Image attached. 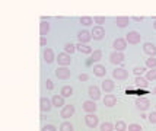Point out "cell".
<instances>
[{"label":"cell","instance_id":"obj_30","mask_svg":"<svg viewBox=\"0 0 156 131\" xmlns=\"http://www.w3.org/2000/svg\"><path fill=\"white\" fill-rule=\"evenodd\" d=\"M80 24L83 26H91L93 24V19L89 18V16H83V18H80Z\"/></svg>","mask_w":156,"mask_h":131},{"label":"cell","instance_id":"obj_43","mask_svg":"<svg viewBox=\"0 0 156 131\" xmlns=\"http://www.w3.org/2000/svg\"><path fill=\"white\" fill-rule=\"evenodd\" d=\"M133 19H134L136 22H142V21H143V18H142V16H140V18H139V16H136V18H133Z\"/></svg>","mask_w":156,"mask_h":131},{"label":"cell","instance_id":"obj_4","mask_svg":"<svg viewBox=\"0 0 156 131\" xmlns=\"http://www.w3.org/2000/svg\"><path fill=\"white\" fill-rule=\"evenodd\" d=\"M78 39H79L80 44H88V42L92 39V34L88 32L86 29H82V31H79L78 32Z\"/></svg>","mask_w":156,"mask_h":131},{"label":"cell","instance_id":"obj_5","mask_svg":"<svg viewBox=\"0 0 156 131\" xmlns=\"http://www.w3.org/2000/svg\"><path fill=\"white\" fill-rule=\"evenodd\" d=\"M126 47H127V41H126L124 38H117V39L112 42V48L118 52H123L126 50Z\"/></svg>","mask_w":156,"mask_h":131},{"label":"cell","instance_id":"obj_1","mask_svg":"<svg viewBox=\"0 0 156 131\" xmlns=\"http://www.w3.org/2000/svg\"><path fill=\"white\" fill-rule=\"evenodd\" d=\"M140 39H142V35H140L137 31H130V32L126 35V41H127L129 44H133V45L139 44Z\"/></svg>","mask_w":156,"mask_h":131},{"label":"cell","instance_id":"obj_44","mask_svg":"<svg viewBox=\"0 0 156 131\" xmlns=\"http://www.w3.org/2000/svg\"><path fill=\"white\" fill-rule=\"evenodd\" d=\"M153 28H155V29H156V21H155V22H153Z\"/></svg>","mask_w":156,"mask_h":131},{"label":"cell","instance_id":"obj_22","mask_svg":"<svg viewBox=\"0 0 156 131\" xmlns=\"http://www.w3.org/2000/svg\"><path fill=\"white\" fill-rule=\"evenodd\" d=\"M60 95L63 96V98H70L72 95H73V87L72 86H63L61 87V92H60Z\"/></svg>","mask_w":156,"mask_h":131},{"label":"cell","instance_id":"obj_40","mask_svg":"<svg viewBox=\"0 0 156 131\" xmlns=\"http://www.w3.org/2000/svg\"><path fill=\"white\" fill-rule=\"evenodd\" d=\"M88 79H89V76H88L86 73H80V74H79V80H80V82H86Z\"/></svg>","mask_w":156,"mask_h":131},{"label":"cell","instance_id":"obj_32","mask_svg":"<svg viewBox=\"0 0 156 131\" xmlns=\"http://www.w3.org/2000/svg\"><path fill=\"white\" fill-rule=\"evenodd\" d=\"M156 79V69H152V70H149L147 73H146V80L149 82V80H155Z\"/></svg>","mask_w":156,"mask_h":131},{"label":"cell","instance_id":"obj_28","mask_svg":"<svg viewBox=\"0 0 156 131\" xmlns=\"http://www.w3.org/2000/svg\"><path fill=\"white\" fill-rule=\"evenodd\" d=\"M60 131H75L73 125L69 122V121H64L61 125H60Z\"/></svg>","mask_w":156,"mask_h":131},{"label":"cell","instance_id":"obj_33","mask_svg":"<svg viewBox=\"0 0 156 131\" xmlns=\"http://www.w3.org/2000/svg\"><path fill=\"white\" fill-rule=\"evenodd\" d=\"M114 130V125L111 122H104L101 124V131H112Z\"/></svg>","mask_w":156,"mask_h":131},{"label":"cell","instance_id":"obj_38","mask_svg":"<svg viewBox=\"0 0 156 131\" xmlns=\"http://www.w3.org/2000/svg\"><path fill=\"white\" fill-rule=\"evenodd\" d=\"M45 87H47L48 90H52V87H54V83H52L51 79H47V80H45Z\"/></svg>","mask_w":156,"mask_h":131},{"label":"cell","instance_id":"obj_19","mask_svg":"<svg viewBox=\"0 0 156 131\" xmlns=\"http://www.w3.org/2000/svg\"><path fill=\"white\" fill-rule=\"evenodd\" d=\"M93 73L98 77H104L105 73H106V69H105L102 64H96V66H93Z\"/></svg>","mask_w":156,"mask_h":131},{"label":"cell","instance_id":"obj_16","mask_svg":"<svg viewBox=\"0 0 156 131\" xmlns=\"http://www.w3.org/2000/svg\"><path fill=\"white\" fill-rule=\"evenodd\" d=\"M42 57H44V61L47 64H51L52 61H54V52H52L51 48H45L44 52H42Z\"/></svg>","mask_w":156,"mask_h":131},{"label":"cell","instance_id":"obj_24","mask_svg":"<svg viewBox=\"0 0 156 131\" xmlns=\"http://www.w3.org/2000/svg\"><path fill=\"white\" fill-rule=\"evenodd\" d=\"M115 25L118 26V28H126V26H129V18H126V16H118V18L115 19Z\"/></svg>","mask_w":156,"mask_h":131},{"label":"cell","instance_id":"obj_34","mask_svg":"<svg viewBox=\"0 0 156 131\" xmlns=\"http://www.w3.org/2000/svg\"><path fill=\"white\" fill-rule=\"evenodd\" d=\"M144 72H146V69H144V67H136V69L133 70V73H134L137 77H140V74H143Z\"/></svg>","mask_w":156,"mask_h":131},{"label":"cell","instance_id":"obj_9","mask_svg":"<svg viewBox=\"0 0 156 131\" xmlns=\"http://www.w3.org/2000/svg\"><path fill=\"white\" fill-rule=\"evenodd\" d=\"M112 77L115 79V80H126V79L129 77V73H127L126 69H114Z\"/></svg>","mask_w":156,"mask_h":131},{"label":"cell","instance_id":"obj_29","mask_svg":"<svg viewBox=\"0 0 156 131\" xmlns=\"http://www.w3.org/2000/svg\"><path fill=\"white\" fill-rule=\"evenodd\" d=\"M114 128L117 131H127V125H126L124 121H117L115 125H114Z\"/></svg>","mask_w":156,"mask_h":131},{"label":"cell","instance_id":"obj_12","mask_svg":"<svg viewBox=\"0 0 156 131\" xmlns=\"http://www.w3.org/2000/svg\"><path fill=\"white\" fill-rule=\"evenodd\" d=\"M136 108L140 109V111H146L150 108V102L149 99H144V98H140V99H136Z\"/></svg>","mask_w":156,"mask_h":131},{"label":"cell","instance_id":"obj_37","mask_svg":"<svg viewBox=\"0 0 156 131\" xmlns=\"http://www.w3.org/2000/svg\"><path fill=\"white\" fill-rule=\"evenodd\" d=\"M41 131H57V128H55L52 124H47V125H44V127L41 128Z\"/></svg>","mask_w":156,"mask_h":131},{"label":"cell","instance_id":"obj_23","mask_svg":"<svg viewBox=\"0 0 156 131\" xmlns=\"http://www.w3.org/2000/svg\"><path fill=\"white\" fill-rule=\"evenodd\" d=\"M48 32H50V24L45 22V21H41V25H40V34H41V37H45Z\"/></svg>","mask_w":156,"mask_h":131},{"label":"cell","instance_id":"obj_2","mask_svg":"<svg viewBox=\"0 0 156 131\" xmlns=\"http://www.w3.org/2000/svg\"><path fill=\"white\" fill-rule=\"evenodd\" d=\"M54 73H55V76L60 79V80H67V79H70V76H72V73H70V70L67 67H57Z\"/></svg>","mask_w":156,"mask_h":131},{"label":"cell","instance_id":"obj_39","mask_svg":"<svg viewBox=\"0 0 156 131\" xmlns=\"http://www.w3.org/2000/svg\"><path fill=\"white\" fill-rule=\"evenodd\" d=\"M147 118H149V121H150L152 124H156V112H150Z\"/></svg>","mask_w":156,"mask_h":131},{"label":"cell","instance_id":"obj_8","mask_svg":"<svg viewBox=\"0 0 156 131\" xmlns=\"http://www.w3.org/2000/svg\"><path fill=\"white\" fill-rule=\"evenodd\" d=\"M92 39H96V41H99V39H102L105 37V29L102 26H93L92 28Z\"/></svg>","mask_w":156,"mask_h":131},{"label":"cell","instance_id":"obj_36","mask_svg":"<svg viewBox=\"0 0 156 131\" xmlns=\"http://www.w3.org/2000/svg\"><path fill=\"white\" fill-rule=\"evenodd\" d=\"M93 22H96L98 26H102L105 24V18H102V16H96V18H93Z\"/></svg>","mask_w":156,"mask_h":131},{"label":"cell","instance_id":"obj_13","mask_svg":"<svg viewBox=\"0 0 156 131\" xmlns=\"http://www.w3.org/2000/svg\"><path fill=\"white\" fill-rule=\"evenodd\" d=\"M40 106H41V111H42V112H50L52 108V102L50 99H47V98H41Z\"/></svg>","mask_w":156,"mask_h":131},{"label":"cell","instance_id":"obj_11","mask_svg":"<svg viewBox=\"0 0 156 131\" xmlns=\"http://www.w3.org/2000/svg\"><path fill=\"white\" fill-rule=\"evenodd\" d=\"M73 114H75V106H73V105H66V106L61 108V111H60L61 118H70Z\"/></svg>","mask_w":156,"mask_h":131},{"label":"cell","instance_id":"obj_31","mask_svg":"<svg viewBox=\"0 0 156 131\" xmlns=\"http://www.w3.org/2000/svg\"><path fill=\"white\" fill-rule=\"evenodd\" d=\"M146 67H149V70L155 69L156 67V58L155 57H149V58L146 60Z\"/></svg>","mask_w":156,"mask_h":131},{"label":"cell","instance_id":"obj_3","mask_svg":"<svg viewBox=\"0 0 156 131\" xmlns=\"http://www.w3.org/2000/svg\"><path fill=\"white\" fill-rule=\"evenodd\" d=\"M57 63H58L61 67H67V66H70V63H72V57H70L69 54H66V52H60L58 57H57Z\"/></svg>","mask_w":156,"mask_h":131},{"label":"cell","instance_id":"obj_41","mask_svg":"<svg viewBox=\"0 0 156 131\" xmlns=\"http://www.w3.org/2000/svg\"><path fill=\"white\" fill-rule=\"evenodd\" d=\"M40 44H41V47H45V44H47V38L41 37V39H40Z\"/></svg>","mask_w":156,"mask_h":131},{"label":"cell","instance_id":"obj_27","mask_svg":"<svg viewBox=\"0 0 156 131\" xmlns=\"http://www.w3.org/2000/svg\"><path fill=\"white\" fill-rule=\"evenodd\" d=\"M136 84H137L140 89H144V87H147V80L143 77H136Z\"/></svg>","mask_w":156,"mask_h":131},{"label":"cell","instance_id":"obj_42","mask_svg":"<svg viewBox=\"0 0 156 131\" xmlns=\"http://www.w3.org/2000/svg\"><path fill=\"white\" fill-rule=\"evenodd\" d=\"M92 64H93V61H92V58H91V57H89V58H88V60H86V66H88V67H89V66H92Z\"/></svg>","mask_w":156,"mask_h":131},{"label":"cell","instance_id":"obj_45","mask_svg":"<svg viewBox=\"0 0 156 131\" xmlns=\"http://www.w3.org/2000/svg\"><path fill=\"white\" fill-rule=\"evenodd\" d=\"M153 93H156V87H155V89H153Z\"/></svg>","mask_w":156,"mask_h":131},{"label":"cell","instance_id":"obj_7","mask_svg":"<svg viewBox=\"0 0 156 131\" xmlns=\"http://www.w3.org/2000/svg\"><path fill=\"white\" fill-rule=\"evenodd\" d=\"M85 122H86L88 127L95 128V127L99 124V120H98V117H96L95 114H88V115L85 117Z\"/></svg>","mask_w":156,"mask_h":131},{"label":"cell","instance_id":"obj_10","mask_svg":"<svg viewBox=\"0 0 156 131\" xmlns=\"http://www.w3.org/2000/svg\"><path fill=\"white\" fill-rule=\"evenodd\" d=\"M88 95H89L91 101H98V99L101 98V90H99V87H96V86H89Z\"/></svg>","mask_w":156,"mask_h":131},{"label":"cell","instance_id":"obj_35","mask_svg":"<svg viewBox=\"0 0 156 131\" xmlns=\"http://www.w3.org/2000/svg\"><path fill=\"white\" fill-rule=\"evenodd\" d=\"M127 130L129 131H142V125H139V124H130V125L127 127Z\"/></svg>","mask_w":156,"mask_h":131},{"label":"cell","instance_id":"obj_21","mask_svg":"<svg viewBox=\"0 0 156 131\" xmlns=\"http://www.w3.org/2000/svg\"><path fill=\"white\" fill-rule=\"evenodd\" d=\"M76 50L80 52H83V54H92V52H93V50H92L88 44H80V42L76 45Z\"/></svg>","mask_w":156,"mask_h":131},{"label":"cell","instance_id":"obj_6","mask_svg":"<svg viewBox=\"0 0 156 131\" xmlns=\"http://www.w3.org/2000/svg\"><path fill=\"white\" fill-rule=\"evenodd\" d=\"M124 61V54L118 51H114L109 54V63L111 64H121Z\"/></svg>","mask_w":156,"mask_h":131},{"label":"cell","instance_id":"obj_17","mask_svg":"<svg viewBox=\"0 0 156 131\" xmlns=\"http://www.w3.org/2000/svg\"><path fill=\"white\" fill-rule=\"evenodd\" d=\"M101 84H102V90L106 92V93H109V92H112V90H114V82H112V80H109V79H105Z\"/></svg>","mask_w":156,"mask_h":131},{"label":"cell","instance_id":"obj_26","mask_svg":"<svg viewBox=\"0 0 156 131\" xmlns=\"http://www.w3.org/2000/svg\"><path fill=\"white\" fill-rule=\"evenodd\" d=\"M101 57H102V51H101V50H93V52L91 54V58H92L93 63H95V61H99Z\"/></svg>","mask_w":156,"mask_h":131},{"label":"cell","instance_id":"obj_18","mask_svg":"<svg viewBox=\"0 0 156 131\" xmlns=\"http://www.w3.org/2000/svg\"><path fill=\"white\" fill-rule=\"evenodd\" d=\"M51 102H52V106H55V108H61V106H64V98L60 95H54L51 98Z\"/></svg>","mask_w":156,"mask_h":131},{"label":"cell","instance_id":"obj_14","mask_svg":"<svg viewBox=\"0 0 156 131\" xmlns=\"http://www.w3.org/2000/svg\"><path fill=\"white\" fill-rule=\"evenodd\" d=\"M143 51L146 52L149 57H155L156 55V47L152 44V42H146V44H143Z\"/></svg>","mask_w":156,"mask_h":131},{"label":"cell","instance_id":"obj_15","mask_svg":"<svg viewBox=\"0 0 156 131\" xmlns=\"http://www.w3.org/2000/svg\"><path fill=\"white\" fill-rule=\"evenodd\" d=\"M83 109L88 112V114H95V111H96V104H95V101H86V102H83Z\"/></svg>","mask_w":156,"mask_h":131},{"label":"cell","instance_id":"obj_25","mask_svg":"<svg viewBox=\"0 0 156 131\" xmlns=\"http://www.w3.org/2000/svg\"><path fill=\"white\" fill-rule=\"evenodd\" d=\"M75 51H76V45H75V44L67 42V44L64 45V52H66V54H69V55H70V54H73Z\"/></svg>","mask_w":156,"mask_h":131},{"label":"cell","instance_id":"obj_20","mask_svg":"<svg viewBox=\"0 0 156 131\" xmlns=\"http://www.w3.org/2000/svg\"><path fill=\"white\" fill-rule=\"evenodd\" d=\"M104 105L105 106H114V105H117V96H114V95H106L104 98Z\"/></svg>","mask_w":156,"mask_h":131}]
</instances>
